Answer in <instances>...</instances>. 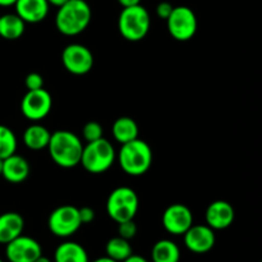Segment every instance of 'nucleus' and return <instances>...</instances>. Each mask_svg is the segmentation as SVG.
I'll return each instance as SVG.
<instances>
[{
  "label": "nucleus",
  "mask_w": 262,
  "mask_h": 262,
  "mask_svg": "<svg viewBox=\"0 0 262 262\" xmlns=\"http://www.w3.org/2000/svg\"><path fill=\"white\" fill-rule=\"evenodd\" d=\"M54 262H90L89 253L77 242H63L54 252Z\"/></svg>",
  "instance_id": "a211bd4d"
},
{
  "label": "nucleus",
  "mask_w": 262,
  "mask_h": 262,
  "mask_svg": "<svg viewBox=\"0 0 262 262\" xmlns=\"http://www.w3.org/2000/svg\"><path fill=\"white\" fill-rule=\"evenodd\" d=\"M48 227L55 237H71L82 227L78 209L72 205L56 207L49 215Z\"/></svg>",
  "instance_id": "6e6552de"
},
{
  "label": "nucleus",
  "mask_w": 262,
  "mask_h": 262,
  "mask_svg": "<svg viewBox=\"0 0 262 262\" xmlns=\"http://www.w3.org/2000/svg\"><path fill=\"white\" fill-rule=\"evenodd\" d=\"M123 262H150L147 260V258H145L143 256H138V255H130L129 257L125 258Z\"/></svg>",
  "instance_id": "c756f323"
},
{
  "label": "nucleus",
  "mask_w": 262,
  "mask_h": 262,
  "mask_svg": "<svg viewBox=\"0 0 262 262\" xmlns=\"http://www.w3.org/2000/svg\"><path fill=\"white\" fill-rule=\"evenodd\" d=\"M193 225V214L183 204H173L163 214V227L173 235H183Z\"/></svg>",
  "instance_id": "f8f14e48"
},
{
  "label": "nucleus",
  "mask_w": 262,
  "mask_h": 262,
  "mask_svg": "<svg viewBox=\"0 0 262 262\" xmlns=\"http://www.w3.org/2000/svg\"><path fill=\"white\" fill-rule=\"evenodd\" d=\"M235 217L234 209L232 205L223 200L211 202L205 212L206 225L212 230H223L229 228L233 224Z\"/></svg>",
  "instance_id": "4468645a"
},
{
  "label": "nucleus",
  "mask_w": 262,
  "mask_h": 262,
  "mask_svg": "<svg viewBox=\"0 0 262 262\" xmlns=\"http://www.w3.org/2000/svg\"><path fill=\"white\" fill-rule=\"evenodd\" d=\"M166 26L174 40L188 41L196 35L197 17L193 10L186 5L174 7L166 19Z\"/></svg>",
  "instance_id": "0eeeda50"
},
{
  "label": "nucleus",
  "mask_w": 262,
  "mask_h": 262,
  "mask_svg": "<svg viewBox=\"0 0 262 262\" xmlns=\"http://www.w3.org/2000/svg\"><path fill=\"white\" fill-rule=\"evenodd\" d=\"M115 156L117 155L112 143L102 137L100 140L87 142V145L83 146L79 164L89 173L101 174L112 168Z\"/></svg>",
  "instance_id": "39448f33"
},
{
  "label": "nucleus",
  "mask_w": 262,
  "mask_h": 262,
  "mask_svg": "<svg viewBox=\"0 0 262 262\" xmlns=\"http://www.w3.org/2000/svg\"><path fill=\"white\" fill-rule=\"evenodd\" d=\"M151 258H152V262H179L181 250L173 241H158L151 251Z\"/></svg>",
  "instance_id": "4be33fe9"
},
{
  "label": "nucleus",
  "mask_w": 262,
  "mask_h": 262,
  "mask_svg": "<svg viewBox=\"0 0 262 262\" xmlns=\"http://www.w3.org/2000/svg\"><path fill=\"white\" fill-rule=\"evenodd\" d=\"M102 127L100 123L97 122H89L84 124L83 129H82V135H83L84 141L87 142H92L102 138Z\"/></svg>",
  "instance_id": "393cba45"
},
{
  "label": "nucleus",
  "mask_w": 262,
  "mask_h": 262,
  "mask_svg": "<svg viewBox=\"0 0 262 262\" xmlns=\"http://www.w3.org/2000/svg\"><path fill=\"white\" fill-rule=\"evenodd\" d=\"M17 151V138L14 132L7 125L0 124V159L4 160Z\"/></svg>",
  "instance_id": "b1692460"
},
{
  "label": "nucleus",
  "mask_w": 262,
  "mask_h": 262,
  "mask_svg": "<svg viewBox=\"0 0 262 262\" xmlns=\"http://www.w3.org/2000/svg\"><path fill=\"white\" fill-rule=\"evenodd\" d=\"M184 246L193 253H207L214 248L216 238L209 225H192L183 234Z\"/></svg>",
  "instance_id": "ddd939ff"
},
{
  "label": "nucleus",
  "mask_w": 262,
  "mask_h": 262,
  "mask_svg": "<svg viewBox=\"0 0 262 262\" xmlns=\"http://www.w3.org/2000/svg\"><path fill=\"white\" fill-rule=\"evenodd\" d=\"M112 132L114 140L123 145L138 138V125L132 118L120 117L113 124Z\"/></svg>",
  "instance_id": "412c9836"
},
{
  "label": "nucleus",
  "mask_w": 262,
  "mask_h": 262,
  "mask_svg": "<svg viewBox=\"0 0 262 262\" xmlns=\"http://www.w3.org/2000/svg\"><path fill=\"white\" fill-rule=\"evenodd\" d=\"M25 86L27 91H33V90L43 89V78L41 74L32 72V73L27 74L25 78Z\"/></svg>",
  "instance_id": "bb28decb"
},
{
  "label": "nucleus",
  "mask_w": 262,
  "mask_h": 262,
  "mask_svg": "<svg viewBox=\"0 0 262 262\" xmlns=\"http://www.w3.org/2000/svg\"><path fill=\"white\" fill-rule=\"evenodd\" d=\"M33 262H51V261L49 260L48 257H43V256H40V257H38L37 260H35Z\"/></svg>",
  "instance_id": "f704fd0d"
},
{
  "label": "nucleus",
  "mask_w": 262,
  "mask_h": 262,
  "mask_svg": "<svg viewBox=\"0 0 262 262\" xmlns=\"http://www.w3.org/2000/svg\"><path fill=\"white\" fill-rule=\"evenodd\" d=\"M151 18L147 9L141 4L133 7L123 8L118 18V28L123 37L127 41L137 42L150 31Z\"/></svg>",
  "instance_id": "20e7f679"
},
{
  "label": "nucleus",
  "mask_w": 262,
  "mask_h": 262,
  "mask_svg": "<svg viewBox=\"0 0 262 262\" xmlns=\"http://www.w3.org/2000/svg\"><path fill=\"white\" fill-rule=\"evenodd\" d=\"M118 3H119L123 8H128L133 7V5L141 4V0H118Z\"/></svg>",
  "instance_id": "7c9ffc66"
},
{
  "label": "nucleus",
  "mask_w": 262,
  "mask_h": 262,
  "mask_svg": "<svg viewBox=\"0 0 262 262\" xmlns=\"http://www.w3.org/2000/svg\"><path fill=\"white\" fill-rule=\"evenodd\" d=\"M26 30V23L15 13L0 15V37L5 40H18Z\"/></svg>",
  "instance_id": "aec40b11"
},
{
  "label": "nucleus",
  "mask_w": 262,
  "mask_h": 262,
  "mask_svg": "<svg viewBox=\"0 0 262 262\" xmlns=\"http://www.w3.org/2000/svg\"><path fill=\"white\" fill-rule=\"evenodd\" d=\"M46 2L49 3V5H54V7L59 8V7H61L63 4H66L68 0H46Z\"/></svg>",
  "instance_id": "2f4dec72"
},
{
  "label": "nucleus",
  "mask_w": 262,
  "mask_h": 262,
  "mask_svg": "<svg viewBox=\"0 0 262 262\" xmlns=\"http://www.w3.org/2000/svg\"><path fill=\"white\" fill-rule=\"evenodd\" d=\"M53 106L51 95L45 89L27 91L20 101V112L25 118L37 122L48 117Z\"/></svg>",
  "instance_id": "9d476101"
},
{
  "label": "nucleus",
  "mask_w": 262,
  "mask_h": 262,
  "mask_svg": "<svg viewBox=\"0 0 262 262\" xmlns=\"http://www.w3.org/2000/svg\"><path fill=\"white\" fill-rule=\"evenodd\" d=\"M28 176H30V164L23 156L13 154L3 160L2 177L9 183H22L28 178Z\"/></svg>",
  "instance_id": "dca6fc26"
},
{
  "label": "nucleus",
  "mask_w": 262,
  "mask_h": 262,
  "mask_svg": "<svg viewBox=\"0 0 262 262\" xmlns=\"http://www.w3.org/2000/svg\"><path fill=\"white\" fill-rule=\"evenodd\" d=\"M14 7L15 14L22 18L25 23L42 22L50 9L46 0H17Z\"/></svg>",
  "instance_id": "2eb2a0df"
},
{
  "label": "nucleus",
  "mask_w": 262,
  "mask_h": 262,
  "mask_svg": "<svg viewBox=\"0 0 262 262\" xmlns=\"http://www.w3.org/2000/svg\"><path fill=\"white\" fill-rule=\"evenodd\" d=\"M105 252H106L107 257L112 258V260L123 262L125 258H128L132 255L133 251L129 241L118 235V237H114L107 241L106 246H105Z\"/></svg>",
  "instance_id": "5701e85b"
},
{
  "label": "nucleus",
  "mask_w": 262,
  "mask_h": 262,
  "mask_svg": "<svg viewBox=\"0 0 262 262\" xmlns=\"http://www.w3.org/2000/svg\"><path fill=\"white\" fill-rule=\"evenodd\" d=\"M118 234H119V237L124 238L127 241L133 239L137 234V225L133 220L118 223Z\"/></svg>",
  "instance_id": "a878e982"
},
{
  "label": "nucleus",
  "mask_w": 262,
  "mask_h": 262,
  "mask_svg": "<svg viewBox=\"0 0 262 262\" xmlns=\"http://www.w3.org/2000/svg\"><path fill=\"white\" fill-rule=\"evenodd\" d=\"M61 63L69 73L74 76H83L94 67V55L84 45L71 43L66 46L61 53Z\"/></svg>",
  "instance_id": "1a4fd4ad"
},
{
  "label": "nucleus",
  "mask_w": 262,
  "mask_h": 262,
  "mask_svg": "<svg viewBox=\"0 0 262 262\" xmlns=\"http://www.w3.org/2000/svg\"><path fill=\"white\" fill-rule=\"evenodd\" d=\"M140 206L137 193L129 187H118L109 194L106 212L115 223L135 219Z\"/></svg>",
  "instance_id": "423d86ee"
},
{
  "label": "nucleus",
  "mask_w": 262,
  "mask_h": 262,
  "mask_svg": "<svg viewBox=\"0 0 262 262\" xmlns=\"http://www.w3.org/2000/svg\"><path fill=\"white\" fill-rule=\"evenodd\" d=\"M92 262H117V261L112 260V258H109L107 256H105V257H100V258H97V260H95Z\"/></svg>",
  "instance_id": "72a5a7b5"
},
{
  "label": "nucleus",
  "mask_w": 262,
  "mask_h": 262,
  "mask_svg": "<svg viewBox=\"0 0 262 262\" xmlns=\"http://www.w3.org/2000/svg\"><path fill=\"white\" fill-rule=\"evenodd\" d=\"M91 18V7L86 0H68L58 8L55 26L63 35L77 36L89 27Z\"/></svg>",
  "instance_id": "f03ea898"
},
{
  "label": "nucleus",
  "mask_w": 262,
  "mask_h": 262,
  "mask_svg": "<svg viewBox=\"0 0 262 262\" xmlns=\"http://www.w3.org/2000/svg\"><path fill=\"white\" fill-rule=\"evenodd\" d=\"M0 262H4V261H3V260H2V258H0Z\"/></svg>",
  "instance_id": "e433bc0d"
},
{
  "label": "nucleus",
  "mask_w": 262,
  "mask_h": 262,
  "mask_svg": "<svg viewBox=\"0 0 262 262\" xmlns=\"http://www.w3.org/2000/svg\"><path fill=\"white\" fill-rule=\"evenodd\" d=\"M50 137L51 133L49 132L48 128L41 124H32L26 128L25 132H23V143L30 150H43V148L48 147Z\"/></svg>",
  "instance_id": "6ab92c4d"
},
{
  "label": "nucleus",
  "mask_w": 262,
  "mask_h": 262,
  "mask_svg": "<svg viewBox=\"0 0 262 262\" xmlns=\"http://www.w3.org/2000/svg\"><path fill=\"white\" fill-rule=\"evenodd\" d=\"M119 165L125 174L140 177L147 173L152 164V150L143 140L136 138L123 143L119 150Z\"/></svg>",
  "instance_id": "7ed1b4c3"
},
{
  "label": "nucleus",
  "mask_w": 262,
  "mask_h": 262,
  "mask_svg": "<svg viewBox=\"0 0 262 262\" xmlns=\"http://www.w3.org/2000/svg\"><path fill=\"white\" fill-rule=\"evenodd\" d=\"M78 214H79V219H81L82 225L83 224H90L95 220V211L89 206H84L78 209Z\"/></svg>",
  "instance_id": "c85d7f7f"
},
{
  "label": "nucleus",
  "mask_w": 262,
  "mask_h": 262,
  "mask_svg": "<svg viewBox=\"0 0 262 262\" xmlns=\"http://www.w3.org/2000/svg\"><path fill=\"white\" fill-rule=\"evenodd\" d=\"M25 220L18 212L9 211L0 215V243L7 245L22 234Z\"/></svg>",
  "instance_id": "f3484780"
},
{
  "label": "nucleus",
  "mask_w": 262,
  "mask_h": 262,
  "mask_svg": "<svg viewBox=\"0 0 262 262\" xmlns=\"http://www.w3.org/2000/svg\"><path fill=\"white\" fill-rule=\"evenodd\" d=\"M5 246V256L9 262H33L42 256L40 243L27 235L20 234Z\"/></svg>",
  "instance_id": "9b49d317"
},
{
  "label": "nucleus",
  "mask_w": 262,
  "mask_h": 262,
  "mask_svg": "<svg viewBox=\"0 0 262 262\" xmlns=\"http://www.w3.org/2000/svg\"><path fill=\"white\" fill-rule=\"evenodd\" d=\"M173 5L168 2H161L156 5V15L161 19H168V17L170 15L171 10H173Z\"/></svg>",
  "instance_id": "cd10ccee"
},
{
  "label": "nucleus",
  "mask_w": 262,
  "mask_h": 262,
  "mask_svg": "<svg viewBox=\"0 0 262 262\" xmlns=\"http://www.w3.org/2000/svg\"><path fill=\"white\" fill-rule=\"evenodd\" d=\"M48 150L56 165L69 169L77 166L81 161L83 145L73 132L61 129L51 133Z\"/></svg>",
  "instance_id": "f257e3e1"
},
{
  "label": "nucleus",
  "mask_w": 262,
  "mask_h": 262,
  "mask_svg": "<svg viewBox=\"0 0 262 262\" xmlns=\"http://www.w3.org/2000/svg\"><path fill=\"white\" fill-rule=\"evenodd\" d=\"M3 173V159H0V176Z\"/></svg>",
  "instance_id": "c9c22d12"
},
{
  "label": "nucleus",
  "mask_w": 262,
  "mask_h": 262,
  "mask_svg": "<svg viewBox=\"0 0 262 262\" xmlns=\"http://www.w3.org/2000/svg\"><path fill=\"white\" fill-rule=\"evenodd\" d=\"M17 0H0V7H12Z\"/></svg>",
  "instance_id": "473e14b6"
}]
</instances>
